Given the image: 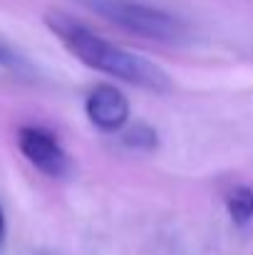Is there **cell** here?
<instances>
[{"label": "cell", "mask_w": 253, "mask_h": 255, "mask_svg": "<svg viewBox=\"0 0 253 255\" xmlns=\"http://www.w3.org/2000/svg\"><path fill=\"white\" fill-rule=\"evenodd\" d=\"M45 25L65 45V50L72 52L87 67H92L107 77H114L119 82L147 89V92L164 94V92L174 89L171 77L154 60H149L139 52L117 47L107 37L89 30L84 22L75 20L72 15L60 12V10H50V12H45Z\"/></svg>", "instance_id": "1"}, {"label": "cell", "mask_w": 253, "mask_h": 255, "mask_svg": "<svg viewBox=\"0 0 253 255\" xmlns=\"http://www.w3.org/2000/svg\"><path fill=\"white\" fill-rule=\"evenodd\" d=\"M17 149L47 178L62 181V178H70L72 171H75L72 156L65 151L60 139L45 127H37V124L20 127L17 129Z\"/></svg>", "instance_id": "3"}, {"label": "cell", "mask_w": 253, "mask_h": 255, "mask_svg": "<svg viewBox=\"0 0 253 255\" xmlns=\"http://www.w3.org/2000/svg\"><path fill=\"white\" fill-rule=\"evenodd\" d=\"M99 17L114 22L117 27L164 45H181L189 40V25L164 7L142 0H82Z\"/></svg>", "instance_id": "2"}, {"label": "cell", "mask_w": 253, "mask_h": 255, "mask_svg": "<svg viewBox=\"0 0 253 255\" xmlns=\"http://www.w3.org/2000/svg\"><path fill=\"white\" fill-rule=\"evenodd\" d=\"M122 144H124L127 149H134V151H152V149H157L159 136H157V131H154L149 124L137 122V124H132L129 129H124Z\"/></svg>", "instance_id": "6"}, {"label": "cell", "mask_w": 253, "mask_h": 255, "mask_svg": "<svg viewBox=\"0 0 253 255\" xmlns=\"http://www.w3.org/2000/svg\"><path fill=\"white\" fill-rule=\"evenodd\" d=\"M87 119L94 124V129L104 134L122 131L129 122V99L127 94L114 85L94 87L84 99Z\"/></svg>", "instance_id": "4"}, {"label": "cell", "mask_w": 253, "mask_h": 255, "mask_svg": "<svg viewBox=\"0 0 253 255\" xmlns=\"http://www.w3.org/2000/svg\"><path fill=\"white\" fill-rule=\"evenodd\" d=\"M226 211L236 226H246L253 218V188L251 186H234L226 193Z\"/></svg>", "instance_id": "5"}, {"label": "cell", "mask_w": 253, "mask_h": 255, "mask_svg": "<svg viewBox=\"0 0 253 255\" xmlns=\"http://www.w3.org/2000/svg\"><path fill=\"white\" fill-rule=\"evenodd\" d=\"M0 65H5V67H17V57H15L12 50H10L7 45H2V42H0Z\"/></svg>", "instance_id": "7"}, {"label": "cell", "mask_w": 253, "mask_h": 255, "mask_svg": "<svg viewBox=\"0 0 253 255\" xmlns=\"http://www.w3.org/2000/svg\"><path fill=\"white\" fill-rule=\"evenodd\" d=\"M2 241H5V213L0 208V246H2Z\"/></svg>", "instance_id": "8"}]
</instances>
